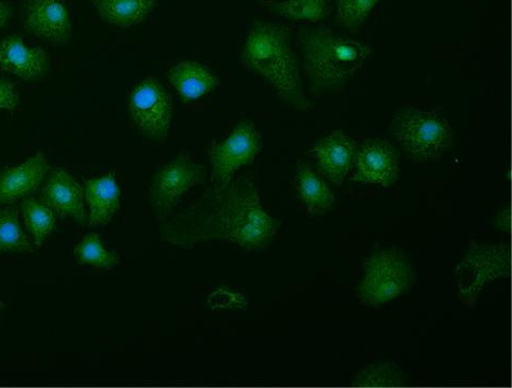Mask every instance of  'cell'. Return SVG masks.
<instances>
[{
  "instance_id": "cell-1",
  "label": "cell",
  "mask_w": 512,
  "mask_h": 388,
  "mask_svg": "<svg viewBox=\"0 0 512 388\" xmlns=\"http://www.w3.org/2000/svg\"><path fill=\"white\" fill-rule=\"evenodd\" d=\"M279 227V220L262 205L253 179L241 176L226 186H213L161 233L164 242L183 248L221 241L255 253L266 251Z\"/></svg>"
},
{
  "instance_id": "cell-2",
  "label": "cell",
  "mask_w": 512,
  "mask_h": 388,
  "mask_svg": "<svg viewBox=\"0 0 512 388\" xmlns=\"http://www.w3.org/2000/svg\"><path fill=\"white\" fill-rule=\"evenodd\" d=\"M243 63L270 83L287 105L309 112L312 103L302 87L297 55L289 33L281 24L256 22L248 33Z\"/></svg>"
},
{
  "instance_id": "cell-3",
  "label": "cell",
  "mask_w": 512,
  "mask_h": 388,
  "mask_svg": "<svg viewBox=\"0 0 512 388\" xmlns=\"http://www.w3.org/2000/svg\"><path fill=\"white\" fill-rule=\"evenodd\" d=\"M298 43L304 71L316 95L342 89L371 53L362 41L343 37L325 25L303 27L298 33Z\"/></svg>"
},
{
  "instance_id": "cell-4",
  "label": "cell",
  "mask_w": 512,
  "mask_h": 388,
  "mask_svg": "<svg viewBox=\"0 0 512 388\" xmlns=\"http://www.w3.org/2000/svg\"><path fill=\"white\" fill-rule=\"evenodd\" d=\"M392 130L407 154L420 161L439 160L453 140V130L445 116L417 108L400 109Z\"/></svg>"
},
{
  "instance_id": "cell-5",
  "label": "cell",
  "mask_w": 512,
  "mask_h": 388,
  "mask_svg": "<svg viewBox=\"0 0 512 388\" xmlns=\"http://www.w3.org/2000/svg\"><path fill=\"white\" fill-rule=\"evenodd\" d=\"M413 280V268L407 255L395 247L382 249L366 260L356 295L366 306H382L403 295Z\"/></svg>"
},
{
  "instance_id": "cell-6",
  "label": "cell",
  "mask_w": 512,
  "mask_h": 388,
  "mask_svg": "<svg viewBox=\"0 0 512 388\" xmlns=\"http://www.w3.org/2000/svg\"><path fill=\"white\" fill-rule=\"evenodd\" d=\"M207 172L187 154H181L158 171L148 191L152 211L160 219L168 216L193 187L204 185Z\"/></svg>"
},
{
  "instance_id": "cell-7",
  "label": "cell",
  "mask_w": 512,
  "mask_h": 388,
  "mask_svg": "<svg viewBox=\"0 0 512 388\" xmlns=\"http://www.w3.org/2000/svg\"><path fill=\"white\" fill-rule=\"evenodd\" d=\"M510 276V247L473 245L456 267V283L463 303L474 304L489 283Z\"/></svg>"
},
{
  "instance_id": "cell-8",
  "label": "cell",
  "mask_w": 512,
  "mask_h": 388,
  "mask_svg": "<svg viewBox=\"0 0 512 388\" xmlns=\"http://www.w3.org/2000/svg\"><path fill=\"white\" fill-rule=\"evenodd\" d=\"M130 114L144 136L162 143L168 137L173 121V101L170 93L155 77H148L130 95Z\"/></svg>"
},
{
  "instance_id": "cell-9",
  "label": "cell",
  "mask_w": 512,
  "mask_h": 388,
  "mask_svg": "<svg viewBox=\"0 0 512 388\" xmlns=\"http://www.w3.org/2000/svg\"><path fill=\"white\" fill-rule=\"evenodd\" d=\"M262 148L261 135L251 121H242L229 136L210 147L209 158L214 186H226L237 173L252 164Z\"/></svg>"
},
{
  "instance_id": "cell-10",
  "label": "cell",
  "mask_w": 512,
  "mask_h": 388,
  "mask_svg": "<svg viewBox=\"0 0 512 388\" xmlns=\"http://www.w3.org/2000/svg\"><path fill=\"white\" fill-rule=\"evenodd\" d=\"M354 164L356 182L387 188L398 179V152L389 142L370 140L357 146Z\"/></svg>"
},
{
  "instance_id": "cell-11",
  "label": "cell",
  "mask_w": 512,
  "mask_h": 388,
  "mask_svg": "<svg viewBox=\"0 0 512 388\" xmlns=\"http://www.w3.org/2000/svg\"><path fill=\"white\" fill-rule=\"evenodd\" d=\"M24 25L38 38L54 46L68 45L73 34L64 0H30Z\"/></svg>"
},
{
  "instance_id": "cell-12",
  "label": "cell",
  "mask_w": 512,
  "mask_h": 388,
  "mask_svg": "<svg viewBox=\"0 0 512 388\" xmlns=\"http://www.w3.org/2000/svg\"><path fill=\"white\" fill-rule=\"evenodd\" d=\"M357 143L341 131L332 132L312 148L316 168L323 176L336 185H341L352 171Z\"/></svg>"
},
{
  "instance_id": "cell-13",
  "label": "cell",
  "mask_w": 512,
  "mask_h": 388,
  "mask_svg": "<svg viewBox=\"0 0 512 388\" xmlns=\"http://www.w3.org/2000/svg\"><path fill=\"white\" fill-rule=\"evenodd\" d=\"M49 57L44 49L30 47L17 35L0 41V67L26 81L38 80L48 69Z\"/></svg>"
},
{
  "instance_id": "cell-14",
  "label": "cell",
  "mask_w": 512,
  "mask_h": 388,
  "mask_svg": "<svg viewBox=\"0 0 512 388\" xmlns=\"http://www.w3.org/2000/svg\"><path fill=\"white\" fill-rule=\"evenodd\" d=\"M44 202L63 217H72L78 224L86 221L83 188L63 169H55L46 180Z\"/></svg>"
},
{
  "instance_id": "cell-15",
  "label": "cell",
  "mask_w": 512,
  "mask_h": 388,
  "mask_svg": "<svg viewBox=\"0 0 512 388\" xmlns=\"http://www.w3.org/2000/svg\"><path fill=\"white\" fill-rule=\"evenodd\" d=\"M49 170L45 154H37L17 168L0 173V205L11 204L35 191Z\"/></svg>"
},
{
  "instance_id": "cell-16",
  "label": "cell",
  "mask_w": 512,
  "mask_h": 388,
  "mask_svg": "<svg viewBox=\"0 0 512 388\" xmlns=\"http://www.w3.org/2000/svg\"><path fill=\"white\" fill-rule=\"evenodd\" d=\"M83 194L89 205V225L105 226L120 207L121 192L114 174L85 179Z\"/></svg>"
},
{
  "instance_id": "cell-17",
  "label": "cell",
  "mask_w": 512,
  "mask_h": 388,
  "mask_svg": "<svg viewBox=\"0 0 512 388\" xmlns=\"http://www.w3.org/2000/svg\"><path fill=\"white\" fill-rule=\"evenodd\" d=\"M166 78L185 101H196L219 85V79L205 65L185 61L172 66Z\"/></svg>"
},
{
  "instance_id": "cell-18",
  "label": "cell",
  "mask_w": 512,
  "mask_h": 388,
  "mask_svg": "<svg viewBox=\"0 0 512 388\" xmlns=\"http://www.w3.org/2000/svg\"><path fill=\"white\" fill-rule=\"evenodd\" d=\"M295 185L299 198L311 215H324L334 209L335 193L326 184L323 175L309 163L297 162Z\"/></svg>"
},
{
  "instance_id": "cell-19",
  "label": "cell",
  "mask_w": 512,
  "mask_h": 388,
  "mask_svg": "<svg viewBox=\"0 0 512 388\" xmlns=\"http://www.w3.org/2000/svg\"><path fill=\"white\" fill-rule=\"evenodd\" d=\"M103 20L120 29L143 23L154 11L157 0H93Z\"/></svg>"
},
{
  "instance_id": "cell-20",
  "label": "cell",
  "mask_w": 512,
  "mask_h": 388,
  "mask_svg": "<svg viewBox=\"0 0 512 388\" xmlns=\"http://www.w3.org/2000/svg\"><path fill=\"white\" fill-rule=\"evenodd\" d=\"M33 241L22 230L16 209L0 210V255L5 253H32Z\"/></svg>"
},
{
  "instance_id": "cell-21",
  "label": "cell",
  "mask_w": 512,
  "mask_h": 388,
  "mask_svg": "<svg viewBox=\"0 0 512 388\" xmlns=\"http://www.w3.org/2000/svg\"><path fill=\"white\" fill-rule=\"evenodd\" d=\"M24 223L32 241L41 246L48 239L55 226V215L51 207L34 199H27L21 205Z\"/></svg>"
},
{
  "instance_id": "cell-22",
  "label": "cell",
  "mask_w": 512,
  "mask_h": 388,
  "mask_svg": "<svg viewBox=\"0 0 512 388\" xmlns=\"http://www.w3.org/2000/svg\"><path fill=\"white\" fill-rule=\"evenodd\" d=\"M269 8L280 17L316 23L328 17V0H285L270 4Z\"/></svg>"
},
{
  "instance_id": "cell-23",
  "label": "cell",
  "mask_w": 512,
  "mask_h": 388,
  "mask_svg": "<svg viewBox=\"0 0 512 388\" xmlns=\"http://www.w3.org/2000/svg\"><path fill=\"white\" fill-rule=\"evenodd\" d=\"M75 257L81 265H89L96 269L112 270L119 263L117 253L109 251L96 234H89L76 246Z\"/></svg>"
},
{
  "instance_id": "cell-24",
  "label": "cell",
  "mask_w": 512,
  "mask_h": 388,
  "mask_svg": "<svg viewBox=\"0 0 512 388\" xmlns=\"http://www.w3.org/2000/svg\"><path fill=\"white\" fill-rule=\"evenodd\" d=\"M404 377L389 365H373L359 370L353 382L357 387H391L403 384Z\"/></svg>"
},
{
  "instance_id": "cell-25",
  "label": "cell",
  "mask_w": 512,
  "mask_h": 388,
  "mask_svg": "<svg viewBox=\"0 0 512 388\" xmlns=\"http://www.w3.org/2000/svg\"><path fill=\"white\" fill-rule=\"evenodd\" d=\"M379 0H336L338 20L348 29L361 27Z\"/></svg>"
},
{
  "instance_id": "cell-26",
  "label": "cell",
  "mask_w": 512,
  "mask_h": 388,
  "mask_svg": "<svg viewBox=\"0 0 512 388\" xmlns=\"http://www.w3.org/2000/svg\"><path fill=\"white\" fill-rule=\"evenodd\" d=\"M19 104V92L13 83L0 80V109L15 110Z\"/></svg>"
},
{
  "instance_id": "cell-27",
  "label": "cell",
  "mask_w": 512,
  "mask_h": 388,
  "mask_svg": "<svg viewBox=\"0 0 512 388\" xmlns=\"http://www.w3.org/2000/svg\"><path fill=\"white\" fill-rule=\"evenodd\" d=\"M12 17V9L9 4L0 0V27H4Z\"/></svg>"
},
{
  "instance_id": "cell-28",
  "label": "cell",
  "mask_w": 512,
  "mask_h": 388,
  "mask_svg": "<svg viewBox=\"0 0 512 388\" xmlns=\"http://www.w3.org/2000/svg\"><path fill=\"white\" fill-rule=\"evenodd\" d=\"M498 226L505 232H510V209L505 210L498 216Z\"/></svg>"
},
{
  "instance_id": "cell-29",
  "label": "cell",
  "mask_w": 512,
  "mask_h": 388,
  "mask_svg": "<svg viewBox=\"0 0 512 388\" xmlns=\"http://www.w3.org/2000/svg\"><path fill=\"white\" fill-rule=\"evenodd\" d=\"M4 308V303L2 300H0V309H3Z\"/></svg>"
}]
</instances>
